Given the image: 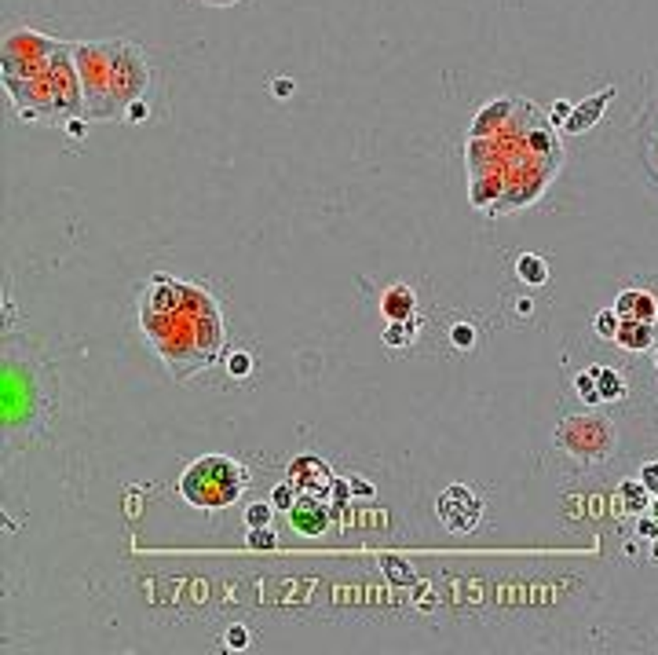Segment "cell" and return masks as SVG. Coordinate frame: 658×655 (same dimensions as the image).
<instances>
[{
	"instance_id": "obj_18",
	"label": "cell",
	"mask_w": 658,
	"mask_h": 655,
	"mask_svg": "<svg viewBox=\"0 0 658 655\" xmlns=\"http://www.w3.org/2000/svg\"><path fill=\"white\" fill-rule=\"evenodd\" d=\"M574 392L585 399V407H596V403H603V395H600V381H596V366L574 377Z\"/></svg>"
},
{
	"instance_id": "obj_26",
	"label": "cell",
	"mask_w": 658,
	"mask_h": 655,
	"mask_svg": "<svg viewBox=\"0 0 658 655\" xmlns=\"http://www.w3.org/2000/svg\"><path fill=\"white\" fill-rule=\"evenodd\" d=\"M227 370H231V377H249V370H252V359L245 355V351H234V355L227 359Z\"/></svg>"
},
{
	"instance_id": "obj_13",
	"label": "cell",
	"mask_w": 658,
	"mask_h": 655,
	"mask_svg": "<svg viewBox=\"0 0 658 655\" xmlns=\"http://www.w3.org/2000/svg\"><path fill=\"white\" fill-rule=\"evenodd\" d=\"M413 311H417V293L410 286H392V290H384L380 315L388 318V323H406V318H413Z\"/></svg>"
},
{
	"instance_id": "obj_5",
	"label": "cell",
	"mask_w": 658,
	"mask_h": 655,
	"mask_svg": "<svg viewBox=\"0 0 658 655\" xmlns=\"http://www.w3.org/2000/svg\"><path fill=\"white\" fill-rule=\"evenodd\" d=\"M556 446L582 465H596L615 454V425L603 414H571L556 425Z\"/></svg>"
},
{
	"instance_id": "obj_10",
	"label": "cell",
	"mask_w": 658,
	"mask_h": 655,
	"mask_svg": "<svg viewBox=\"0 0 658 655\" xmlns=\"http://www.w3.org/2000/svg\"><path fill=\"white\" fill-rule=\"evenodd\" d=\"M615 99V85H607L603 92H596V95H589L585 103H578L574 110H571V118L559 125L567 136H582V132H589L592 125H596L600 118H603V110H607V103Z\"/></svg>"
},
{
	"instance_id": "obj_24",
	"label": "cell",
	"mask_w": 658,
	"mask_h": 655,
	"mask_svg": "<svg viewBox=\"0 0 658 655\" xmlns=\"http://www.w3.org/2000/svg\"><path fill=\"white\" fill-rule=\"evenodd\" d=\"M450 341H454V348H461V351H469V348L475 344V330H472L469 323H457V326L450 330Z\"/></svg>"
},
{
	"instance_id": "obj_16",
	"label": "cell",
	"mask_w": 658,
	"mask_h": 655,
	"mask_svg": "<svg viewBox=\"0 0 658 655\" xmlns=\"http://www.w3.org/2000/svg\"><path fill=\"white\" fill-rule=\"evenodd\" d=\"M516 279L527 282V286H545L549 282V264H545V257H538V253H523L516 260Z\"/></svg>"
},
{
	"instance_id": "obj_17",
	"label": "cell",
	"mask_w": 658,
	"mask_h": 655,
	"mask_svg": "<svg viewBox=\"0 0 658 655\" xmlns=\"http://www.w3.org/2000/svg\"><path fill=\"white\" fill-rule=\"evenodd\" d=\"M596 381H600L603 403H611V399H622V395H625V381H622L618 370H611V366H596Z\"/></svg>"
},
{
	"instance_id": "obj_4",
	"label": "cell",
	"mask_w": 658,
	"mask_h": 655,
	"mask_svg": "<svg viewBox=\"0 0 658 655\" xmlns=\"http://www.w3.org/2000/svg\"><path fill=\"white\" fill-rule=\"evenodd\" d=\"M73 62L85 88V118H114V41H81L73 44Z\"/></svg>"
},
{
	"instance_id": "obj_2",
	"label": "cell",
	"mask_w": 658,
	"mask_h": 655,
	"mask_svg": "<svg viewBox=\"0 0 658 655\" xmlns=\"http://www.w3.org/2000/svg\"><path fill=\"white\" fill-rule=\"evenodd\" d=\"M0 81H4L8 99L19 110L22 121L85 118V88H81V73H77V62H73V44L62 48L41 73L0 77Z\"/></svg>"
},
{
	"instance_id": "obj_1",
	"label": "cell",
	"mask_w": 658,
	"mask_h": 655,
	"mask_svg": "<svg viewBox=\"0 0 658 655\" xmlns=\"http://www.w3.org/2000/svg\"><path fill=\"white\" fill-rule=\"evenodd\" d=\"M139 326L176 381H190L208 370L227 344L223 315L213 293L172 275H154L150 286H143Z\"/></svg>"
},
{
	"instance_id": "obj_20",
	"label": "cell",
	"mask_w": 658,
	"mask_h": 655,
	"mask_svg": "<svg viewBox=\"0 0 658 655\" xmlns=\"http://www.w3.org/2000/svg\"><path fill=\"white\" fill-rule=\"evenodd\" d=\"M296 498H300V487L296 484H278L275 491H271V505L282 509V513H289V509L296 505Z\"/></svg>"
},
{
	"instance_id": "obj_19",
	"label": "cell",
	"mask_w": 658,
	"mask_h": 655,
	"mask_svg": "<svg viewBox=\"0 0 658 655\" xmlns=\"http://www.w3.org/2000/svg\"><path fill=\"white\" fill-rule=\"evenodd\" d=\"M245 546H249V549H256V553H271V549L278 546V535L271 531V523H267V527H249Z\"/></svg>"
},
{
	"instance_id": "obj_36",
	"label": "cell",
	"mask_w": 658,
	"mask_h": 655,
	"mask_svg": "<svg viewBox=\"0 0 658 655\" xmlns=\"http://www.w3.org/2000/svg\"><path fill=\"white\" fill-rule=\"evenodd\" d=\"M655 366H658V351H655Z\"/></svg>"
},
{
	"instance_id": "obj_34",
	"label": "cell",
	"mask_w": 658,
	"mask_h": 655,
	"mask_svg": "<svg viewBox=\"0 0 658 655\" xmlns=\"http://www.w3.org/2000/svg\"><path fill=\"white\" fill-rule=\"evenodd\" d=\"M651 561H658V538L651 542Z\"/></svg>"
},
{
	"instance_id": "obj_23",
	"label": "cell",
	"mask_w": 658,
	"mask_h": 655,
	"mask_svg": "<svg viewBox=\"0 0 658 655\" xmlns=\"http://www.w3.org/2000/svg\"><path fill=\"white\" fill-rule=\"evenodd\" d=\"M223 648L245 652V648H249V630H245V626H231L227 633H223Z\"/></svg>"
},
{
	"instance_id": "obj_22",
	"label": "cell",
	"mask_w": 658,
	"mask_h": 655,
	"mask_svg": "<svg viewBox=\"0 0 658 655\" xmlns=\"http://www.w3.org/2000/svg\"><path fill=\"white\" fill-rule=\"evenodd\" d=\"M271 513H275V505H271V502H252V505H245V523L249 527H267Z\"/></svg>"
},
{
	"instance_id": "obj_25",
	"label": "cell",
	"mask_w": 658,
	"mask_h": 655,
	"mask_svg": "<svg viewBox=\"0 0 658 655\" xmlns=\"http://www.w3.org/2000/svg\"><path fill=\"white\" fill-rule=\"evenodd\" d=\"M329 494H333V513H341V509L348 505V498H351V480H333Z\"/></svg>"
},
{
	"instance_id": "obj_9",
	"label": "cell",
	"mask_w": 658,
	"mask_h": 655,
	"mask_svg": "<svg viewBox=\"0 0 658 655\" xmlns=\"http://www.w3.org/2000/svg\"><path fill=\"white\" fill-rule=\"evenodd\" d=\"M289 520H293V527L300 535H308V538H318L329 527V505L322 494H308V491H300V498L296 505L289 509Z\"/></svg>"
},
{
	"instance_id": "obj_27",
	"label": "cell",
	"mask_w": 658,
	"mask_h": 655,
	"mask_svg": "<svg viewBox=\"0 0 658 655\" xmlns=\"http://www.w3.org/2000/svg\"><path fill=\"white\" fill-rule=\"evenodd\" d=\"M640 484H644L651 494H658V461H648V465L640 469Z\"/></svg>"
},
{
	"instance_id": "obj_31",
	"label": "cell",
	"mask_w": 658,
	"mask_h": 655,
	"mask_svg": "<svg viewBox=\"0 0 658 655\" xmlns=\"http://www.w3.org/2000/svg\"><path fill=\"white\" fill-rule=\"evenodd\" d=\"M275 95H278V99L293 95V81H289V77H278V81H275Z\"/></svg>"
},
{
	"instance_id": "obj_32",
	"label": "cell",
	"mask_w": 658,
	"mask_h": 655,
	"mask_svg": "<svg viewBox=\"0 0 658 655\" xmlns=\"http://www.w3.org/2000/svg\"><path fill=\"white\" fill-rule=\"evenodd\" d=\"M351 491H359V498H370V494H373V487L366 484V480H359V476L351 480Z\"/></svg>"
},
{
	"instance_id": "obj_21",
	"label": "cell",
	"mask_w": 658,
	"mask_h": 655,
	"mask_svg": "<svg viewBox=\"0 0 658 655\" xmlns=\"http://www.w3.org/2000/svg\"><path fill=\"white\" fill-rule=\"evenodd\" d=\"M618 323H622V318H618V311H615V308H603V311L596 315V323H592V330H596L603 341H615V333H618Z\"/></svg>"
},
{
	"instance_id": "obj_33",
	"label": "cell",
	"mask_w": 658,
	"mask_h": 655,
	"mask_svg": "<svg viewBox=\"0 0 658 655\" xmlns=\"http://www.w3.org/2000/svg\"><path fill=\"white\" fill-rule=\"evenodd\" d=\"M201 4H213V8H231V4H238V0H201Z\"/></svg>"
},
{
	"instance_id": "obj_12",
	"label": "cell",
	"mask_w": 658,
	"mask_h": 655,
	"mask_svg": "<svg viewBox=\"0 0 658 655\" xmlns=\"http://www.w3.org/2000/svg\"><path fill=\"white\" fill-rule=\"evenodd\" d=\"M618 318H644V323H658V300L648 290H622L615 300Z\"/></svg>"
},
{
	"instance_id": "obj_8",
	"label": "cell",
	"mask_w": 658,
	"mask_h": 655,
	"mask_svg": "<svg viewBox=\"0 0 658 655\" xmlns=\"http://www.w3.org/2000/svg\"><path fill=\"white\" fill-rule=\"evenodd\" d=\"M333 469H329V461L326 458H318V454H296L293 461H289V484H296L300 491H308V494H329L333 487Z\"/></svg>"
},
{
	"instance_id": "obj_15",
	"label": "cell",
	"mask_w": 658,
	"mask_h": 655,
	"mask_svg": "<svg viewBox=\"0 0 658 655\" xmlns=\"http://www.w3.org/2000/svg\"><path fill=\"white\" fill-rule=\"evenodd\" d=\"M618 494H622V509L629 516H644L648 509H651V502H655V494L640 484V476H636V480H622Z\"/></svg>"
},
{
	"instance_id": "obj_14",
	"label": "cell",
	"mask_w": 658,
	"mask_h": 655,
	"mask_svg": "<svg viewBox=\"0 0 658 655\" xmlns=\"http://www.w3.org/2000/svg\"><path fill=\"white\" fill-rule=\"evenodd\" d=\"M615 341L625 351H648V348H655V323H644V318H622Z\"/></svg>"
},
{
	"instance_id": "obj_7",
	"label": "cell",
	"mask_w": 658,
	"mask_h": 655,
	"mask_svg": "<svg viewBox=\"0 0 658 655\" xmlns=\"http://www.w3.org/2000/svg\"><path fill=\"white\" fill-rule=\"evenodd\" d=\"M436 513H439V523L446 527V531L469 535V531H475V527H479V520H483V502H479V494L472 487L450 484L439 494Z\"/></svg>"
},
{
	"instance_id": "obj_30",
	"label": "cell",
	"mask_w": 658,
	"mask_h": 655,
	"mask_svg": "<svg viewBox=\"0 0 658 655\" xmlns=\"http://www.w3.org/2000/svg\"><path fill=\"white\" fill-rule=\"evenodd\" d=\"M636 531H640V538H651V542H655V538H658V520H655V516H648V520L640 516V527H636Z\"/></svg>"
},
{
	"instance_id": "obj_11",
	"label": "cell",
	"mask_w": 658,
	"mask_h": 655,
	"mask_svg": "<svg viewBox=\"0 0 658 655\" xmlns=\"http://www.w3.org/2000/svg\"><path fill=\"white\" fill-rule=\"evenodd\" d=\"M516 103H520V99H512V95L487 103V106L475 114L472 129H469V139H475V136H490V132H497V129H505V121L512 118V110H516Z\"/></svg>"
},
{
	"instance_id": "obj_28",
	"label": "cell",
	"mask_w": 658,
	"mask_h": 655,
	"mask_svg": "<svg viewBox=\"0 0 658 655\" xmlns=\"http://www.w3.org/2000/svg\"><path fill=\"white\" fill-rule=\"evenodd\" d=\"M147 114H150V106H147V99H136L132 106L124 110V121H132V125H139V121H147Z\"/></svg>"
},
{
	"instance_id": "obj_35",
	"label": "cell",
	"mask_w": 658,
	"mask_h": 655,
	"mask_svg": "<svg viewBox=\"0 0 658 655\" xmlns=\"http://www.w3.org/2000/svg\"><path fill=\"white\" fill-rule=\"evenodd\" d=\"M651 516L658 520V494H655V502H651Z\"/></svg>"
},
{
	"instance_id": "obj_6",
	"label": "cell",
	"mask_w": 658,
	"mask_h": 655,
	"mask_svg": "<svg viewBox=\"0 0 658 655\" xmlns=\"http://www.w3.org/2000/svg\"><path fill=\"white\" fill-rule=\"evenodd\" d=\"M62 48H66V41L37 34V29H29V26H15L4 34V44H0V77L41 73Z\"/></svg>"
},
{
	"instance_id": "obj_3",
	"label": "cell",
	"mask_w": 658,
	"mask_h": 655,
	"mask_svg": "<svg viewBox=\"0 0 658 655\" xmlns=\"http://www.w3.org/2000/svg\"><path fill=\"white\" fill-rule=\"evenodd\" d=\"M245 487H249L245 465L227 458V454H205L198 461H190L180 476L183 502L194 505V509H205V513L234 505L245 494Z\"/></svg>"
},
{
	"instance_id": "obj_29",
	"label": "cell",
	"mask_w": 658,
	"mask_h": 655,
	"mask_svg": "<svg viewBox=\"0 0 658 655\" xmlns=\"http://www.w3.org/2000/svg\"><path fill=\"white\" fill-rule=\"evenodd\" d=\"M571 110H574V103H567V99H556V103H552V114H549V121H552V125H564V121L571 118Z\"/></svg>"
}]
</instances>
